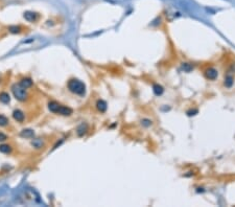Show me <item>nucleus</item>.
Listing matches in <instances>:
<instances>
[{"label":"nucleus","instance_id":"obj_2","mask_svg":"<svg viewBox=\"0 0 235 207\" xmlns=\"http://www.w3.org/2000/svg\"><path fill=\"white\" fill-rule=\"evenodd\" d=\"M48 109L50 112L56 113V114H61L64 116H69L72 114V109L69 107L63 106V105L56 103V102H49L48 103Z\"/></svg>","mask_w":235,"mask_h":207},{"label":"nucleus","instance_id":"obj_20","mask_svg":"<svg viewBox=\"0 0 235 207\" xmlns=\"http://www.w3.org/2000/svg\"><path fill=\"white\" fill-rule=\"evenodd\" d=\"M144 126H150L152 125V121H150V120H143V122H142Z\"/></svg>","mask_w":235,"mask_h":207},{"label":"nucleus","instance_id":"obj_6","mask_svg":"<svg viewBox=\"0 0 235 207\" xmlns=\"http://www.w3.org/2000/svg\"><path fill=\"white\" fill-rule=\"evenodd\" d=\"M13 117H14V119H15L16 121L23 122L24 121V118H25L24 112H23V111H21V110H19V109H17V110H15L13 112Z\"/></svg>","mask_w":235,"mask_h":207},{"label":"nucleus","instance_id":"obj_14","mask_svg":"<svg viewBox=\"0 0 235 207\" xmlns=\"http://www.w3.org/2000/svg\"><path fill=\"white\" fill-rule=\"evenodd\" d=\"M233 83H234V79L232 78L231 76H226L225 82H224V85H225L226 88H231L232 86H233Z\"/></svg>","mask_w":235,"mask_h":207},{"label":"nucleus","instance_id":"obj_3","mask_svg":"<svg viewBox=\"0 0 235 207\" xmlns=\"http://www.w3.org/2000/svg\"><path fill=\"white\" fill-rule=\"evenodd\" d=\"M12 93L17 101L19 102H25L28 99V93L25 88L20 86L19 84H15L12 86Z\"/></svg>","mask_w":235,"mask_h":207},{"label":"nucleus","instance_id":"obj_18","mask_svg":"<svg viewBox=\"0 0 235 207\" xmlns=\"http://www.w3.org/2000/svg\"><path fill=\"white\" fill-rule=\"evenodd\" d=\"M182 68H183V69L185 70L186 72H189V71H191V70L193 69V66L190 65V64H188V63H184V64L182 65Z\"/></svg>","mask_w":235,"mask_h":207},{"label":"nucleus","instance_id":"obj_21","mask_svg":"<svg viewBox=\"0 0 235 207\" xmlns=\"http://www.w3.org/2000/svg\"><path fill=\"white\" fill-rule=\"evenodd\" d=\"M197 112H198L197 110H195V111H190V112H188V115H189V116H191V115H195V114H193V113H197Z\"/></svg>","mask_w":235,"mask_h":207},{"label":"nucleus","instance_id":"obj_16","mask_svg":"<svg viewBox=\"0 0 235 207\" xmlns=\"http://www.w3.org/2000/svg\"><path fill=\"white\" fill-rule=\"evenodd\" d=\"M153 90H154V93L156 95H161L162 93H163V87L160 85H154V87H153Z\"/></svg>","mask_w":235,"mask_h":207},{"label":"nucleus","instance_id":"obj_10","mask_svg":"<svg viewBox=\"0 0 235 207\" xmlns=\"http://www.w3.org/2000/svg\"><path fill=\"white\" fill-rule=\"evenodd\" d=\"M96 108L97 110L99 111V112L104 113L107 111V108H108V106H107V103L105 101H102V99H99V101H97L96 103Z\"/></svg>","mask_w":235,"mask_h":207},{"label":"nucleus","instance_id":"obj_15","mask_svg":"<svg viewBox=\"0 0 235 207\" xmlns=\"http://www.w3.org/2000/svg\"><path fill=\"white\" fill-rule=\"evenodd\" d=\"M10 124V120L6 116L0 114V127H6L8 125Z\"/></svg>","mask_w":235,"mask_h":207},{"label":"nucleus","instance_id":"obj_19","mask_svg":"<svg viewBox=\"0 0 235 207\" xmlns=\"http://www.w3.org/2000/svg\"><path fill=\"white\" fill-rule=\"evenodd\" d=\"M8 139V136L3 133H0V141H3V140H6Z\"/></svg>","mask_w":235,"mask_h":207},{"label":"nucleus","instance_id":"obj_9","mask_svg":"<svg viewBox=\"0 0 235 207\" xmlns=\"http://www.w3.org/2000/svg\"><path fill=\"white\" fill-rule=\"evenodd\" d=\"M87 131H88V126H87L86 124L79 125V126L77 127V129H76V133H77V135H79V137H82V136L85 135V134L87 133Z\"/></svg>","mask_w":235,"mask_h":207},{"label":"nucleus","instance_id":"obj_11","mask_svg":"<svg viewBox=\"0 0 235 207\" xmlns=\"http://www.w3.org/2000/svg\"><path fill=\"white\" fill-rule=\"evenodd\" d=\"M0 102H1L2 104H8L11 102L10 94L6 92H1L0 93Z\"/></svg>","mask_w":235,"mask_h":207},{"label":"nucleus","instance_id":"obj_13","mask_svg":"<svg viewBox=\"0 0 235 207\" xmlns=\"http://www.w3.org/2000/svg\"><path fill=\"white\" fill-rule=\"evenodd\" d=\"M31 145H33L35 149H41V147L44 145V142L41 138H37V139H34L31 141Z\"/></svg>","mask_w":235,"mask_h":207},{"label":"nucleus","instance_id":"obj_4","mask_svg":"<svg viewBox=\"0 0 235 207\" xmlns=\"http://www.w3.org/2000/svg\"><path fill=\"white\" fill-rule=\"evenodd\" d=\"M38 14L35 12H31V11H26L23 14V18L26 21L28 22H36L38 20Z\"/></svg>","mask_w":235,"mask_h":207},{"label":"nucleus","instance_id":"obj_1","mask_svg":"<svg viewBox=\"0 0 235 207\" xmlns=\"http://www.w3.org/2000/svg\"><path fill=\"white\" fill-rule=\"evenodd\" d=\"M68 89L76 95H84L86 93V85L77 79H71L67 83Z\"/></svg>","mask_w":235,"mask_h":207},{"label":"nucleus","instance_id":"obj_8","mask_svg":"<svg viewBox=\"0 0 235 207\" xmlns=\"http://www.w3.org/2000/svg\"><path fill=\"white\" fill-rule=\"evenodd\" d=\"M33 79H29V78H23L20 79L19 82V85L22 86L23 88H25V89H27V88H31V86H33Z\"/></svg>","mask_w":235,"mask_h":207},{"label":"nucleus","instance_id":"obj_12","mask_svg":"<svg viewBox=\"0 0 235 207\" xmlns=\"http://www.w3.org/2000/svg\"><path fill=\"white\" fill-rule=\"evenodd\" d=\"M12 147L10 144H0V153L11 154L12 153Z\"/></svg>","mask_w":235,"mask_h":207},{"label":"nucleus","instance_id":"obj_5","mask_svg":"<svg viewBox=\"0 0 235 207\" xmlns=\"http://www.w3.org/2000/svg\"><path fill=\"white\" fill-rule=\"evenodd\" d=\"M218 73H217V70L214 69V68H207L205 70V76H206L207 79H210V81H214L216 78H217Z\"/></svg>","mask_w":235,"mask_h":207},{"label":"nucleus","instance_id":"obj_17","mask_svg":"<svg viewBox=\"0 0 235 207\" xmlns=\"http://www.w3.org/2000/svg\"><path fill=\"white\" fill-rule=\"evenodd\" d=\"M21 27L20 26H10L8 27V31H11L12 34H19L21 31Z\"/></svg>","mask_w":235,"mask_h":207},{"label":"nucleus","instance_id":"obj_7","mask_svg":"<svg viewBox=\"0 0 235 207\" xmlns=\"http://www.w3.org/2000/svg\"><path fill=\"white\" fill-rule=\"evenodd\" d=\"M20 136L23 138H28L29 139V138H34L35 132H34V130H31V129H24L20 132Z\"/></svg>","mask_w":235,"mask_h":207}]
</instances>
